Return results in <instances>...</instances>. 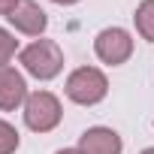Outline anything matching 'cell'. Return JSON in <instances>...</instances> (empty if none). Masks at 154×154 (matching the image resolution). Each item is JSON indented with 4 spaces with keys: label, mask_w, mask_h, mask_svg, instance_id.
<instances>
[{
    "label": "cell",
    "mask_w": 154,
    "mask_h": 154,
    "mask_svg": "<svg viewBox=\"0 0 154 154\" xmlns=\"http://www.w3.org/2000/svg\"><path fill=\"white\" fill-rule=\"evenodd\" d=\"M18 60H21L24 72L39 79V82L54 79L63 69V51H60V45L54 39H33L30 45H24L18 51Z\"/></svg>",
    "instance_id": "1"
},
{
    "label": "cell",
    "mask_w": 154,
    "mask_h": 154,
    "mask_svg": "<svg viewBox=\"0 0 154 154\" xmlns=\"http://www.w3.org/2000/svg\"><path fill=\"white\" fill-rule=\"evenodd\" d=\"M66 97L79 106H97L106 100L109 94V79L106 72L97 69V66H79L66 75V85H63Z\"/></svg>",
    "instance_id": "2"
},
{
    "label": "cell",
    "mask_w": 154,
    "mask_h": 154,
    "mask_svg": "<svg viewBox=\"0 0 154 154\" xmlns=\"http://www.w3.org/2000/svg\"><path fill=\"white\" fill-rule=\"evenodd\" d=\"M60 118H63V109H60V100L51 91L27 94V100H24V124L33 133H51L60 124Z\"/></svg>",
    "instance_id": "3"
},
{
    "label": "cell",
    "mask_w": 154,
    "mask_h": 154,
    "mask_svg": "<svg viewBox=\"0 0 154 154\" xmlns=\"http://www.w3.org/2000/svg\"><path fill=\"white\" fill-rule=\"evenodd\" d=\"M94 54L103 63H109V66L127 63L130 54H133V36H130V30H124V27H103L94 36Z\"/></svg>",
    "instance_id": "4"
},
{
    "label": "cell",
    "mask_w": 154,
    "mask_h": 154,
    "mask_svg": "<svg viewBox=\"0 0 154 154\" xmlns=\"http://www.w3.org/2000/svg\"><path fill=\"white\" fill-rule=\"evenodd\" d=\"M27 100V82L12 66H0V112H15Z\"/></svg>",
    "instance_id": "5"
},
{
    "label": "cell",
    "mask_w": 154,
    "mask_h": 154,
    "mask_svg": "<svg viewBox=\"0 0 154 154\" xmlns=\"http://www.w3.org/2000/svg\"><path fill=\"white\" fill-rule=\"evenodd\" d=\"M79 151L82 154H121L124 142L112 127H88L79 136Z\"/></svg>",
    "instance_id": "6"
},
{
    "label": "cell",
    "mask_w": 154,
    "mask_h": 154,
    "mask_svg": "<svg viewBox=\"0 0 154 154\" xmlns=\"http://www.w3.org/2000/svg\"><path fill=\"white\" fill-rule=\"evenodd\" d=\"M9 24L24 33V36H42L45 27H48V15L39 9V3H33V0H21V3L15 6V12L9 15Z\"/></svg>",
    "instance_id": "7"
},
{
    "label": "cell",
    "mask_w": 154,
    "mask_h": 154,
    "mask_svg": "<svg viewBox=\"0 0 154 154\" xmlns=\"http://www.w3.org/2000/svg\"><path fill=\"white\" fill-rule=\"evenodd\" d=\"M133 21H136V30L142 39L154 42V0H142L133 12Z\"/></svg>",
    "instance_id": "8"
},
{
    "label": "cell",
    "mask_w": 154,
    "mask_h": 154,
    "mask_svg": "<svg viewBox=\"0 0 154 154\" xmlns=\"http://www.w3.org/2000/svg\"><path fill=\"white\" fill-rule=\"evenodd\" d=\"M18 130L9 124V121H3L0 118V154H15V148H18Z\"/></svg>",
    "instance_id": "9"
},
{
    "label": "cell",
    "mask_w": 154,
    "mask_h": 154,
    "mask_svg": "<svg viewBox=\"0 0 154 154\" xmlns=\"http://www.w3.org/2000/svg\"><path fill=\"white\" fill-rule=\"evenodd\" d=\"M18 51V39L15 33H9L6 27H0V66H9V60Z\"/></svg>",
    "instance_id": "10"
},
{
    "label": "cell",
    "mask_w": 154,
    "mask_h": 154,
    "mask_svg": "<svg viewBox=\"0 0 154 154\" xmlns=\"http://www.w3.org/2000/svg\"><path fill=\"white\" fill-rule=\"evenodd\" d=\"M21 3V0H0V15L3 18H9L12 12H15V6Z\"/></svg>",
    "instance_id": "11"
},
{
    "label": "cell",
    "mask_w": 154,
    "mask_h": 154,
    "mask_svg": "<svg viewBox=\"0 0 154 154\" xmlns=\"http://www.w3.org/2000/svg\"><path fill=\"white\" fill-rule=\"evenodd\" d=\"M54 154H82L79 148H60V151H54Z\"/></svg>",
    "instance_id": "12"
},
{
    "label": "cell",
    "mask_w": 154,
    "mask_h": 154,
    "mask_svg": "<svg viewBox=\"0 0 154 154\" xmlns=\"http://www.w3.org/2000/svg\"><path fill=\"white\" fill-rule=\"evenodd\" d=\"M51 3H57V6H72V3H79V0H51Z\"/></svg>",
    "instance_id": "13"
},
{
    "label": "cell",
    "mask_w": 154,
    "mask_h": 154,
    "mask_svg": "<svg viewBox=\"0 0 154 154\" xmlns=\"http://www.w3.org/2000/svg\"><path fill=\"white\" fill-rule=\"evenodd\" d=\"M139 154H154V148H142V151H139Z\"/></svg>",
    "instance_id": "14"
}]
</instances>
